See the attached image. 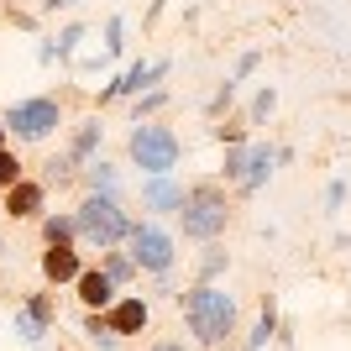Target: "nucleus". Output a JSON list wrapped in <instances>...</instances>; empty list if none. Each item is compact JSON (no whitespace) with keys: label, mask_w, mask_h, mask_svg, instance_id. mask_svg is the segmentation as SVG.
Listing matches in <instances>:
<instances>
[{"label":"nucleus","mask_w":351,"mask_h":351,"mask_svg":"<svg viewBox=\"0 0 351 351\" xmlns=\"http://www.w3.org/2000/svg\"><path fill=\"white\" fill-rule=\"evenodd\" d=\"M136 273V263H132V252H126V257H105V278L110 283H126Z\"/></svg>","instance_id":"412c9836"},{"label":"nucleus","mask_w":351,"mask_h":351,"mask_svg":"<svg viewBox=\"0 0 351 351\" xmlns=\"http://www.w3.org/2000/svg\"><path fill=\"white\" fill-rule=\"evenodd\" d=\"M89 184H95V194H116V168H110V162H95V168H89Z\"/></svg>","instance_id":"aec40b11"},{"label":"nucleus","mask_w":351,"mask_h":351,"mask_svg":"<svg viewBox=\"0 0 351 351\" xmlns=\"http://www.w3.org/2000/svg\"><path fill=\"white\" fill-rule=\"evenodd\" d=\"M168 73V63H132V69L121 73L116 84L105 89V100H121V95H142V84H152V79H162Z\"/></svg>","instance_id":"1a4fd4ad"},{"label":"nucleus","mask_w":351,"mask_h":351,"mask_svg":"<svg viewBox=\"0 0 351 351\" xmlns=\"http://www.w3.org/2000/svg\"><path fill=\"white\" fill-rule=\"evenodd\" d=\"M126 152H132V162L142 168L147 178L152 173H173L178 158H184V147H178L173 126H158V121H136L132 142H126Z\"/></svg>","instance_id":"20e7f679"},{"label":"nucleus","mask_w":351,"mask_h":351,"mask_svg":"<svg viewBox=\"0 0 351 351\" xmlns=\"http://www.w3.org/2000/svg\"><path fill=\"white\" fill-rule=\"evenodd\" d=\"M43 278L47 283H79V252L73 247H53L43 257Z\"/></svg>","instance_id":"ddd939ff"},{"label":"nucleus","mask_w":351,"mask_h":351,"mask_svg":"<svg viewBox=\"0 0 351 351\" xmlns=\"http://www.w3.org/2000/svg\"><path fill=\"white\" fill-rule=\"evenodd\" d=\"M105 325H110L116 336H136V330H147V304L142 299H121V304L105 309Z\"/></svg>","instance_id":"9b49d317"},{"label":"nucleus","mask_w":351,"mask_h":351,"mask_svg":"<svg viewBox=\"0 0 351 351\" xmlns=\"http://www.w3.org/2000/svg\"><path fill=\"white\" fill-rule=\"evenodd\" d=\"M178 304H184V320H189V330H194V341H199V346H226V341L236 336L241 309H236V299H231L226 289L199 283V289L178 293Z\"/></svg>","instance_id":"f257e3e1"},{"label":"nucleus","mask_w":351,"mask_h":351,"mask_svg":"<svg viewBox=\"0 0 351 351\" xmlns=\"http://www.w3.org/2000/svg\"><path fill=\"white\" fill-rule=\"evenodd\" d=\"M43 184H32V178H21V184H11L5 189V215H16V220H32L37 210H43Z\"/></svg>","instance_id":"9d476101"},{"label":"nucleus","mask_w":351,"mask_h":351,"mask_svg":"<svg viewBox=\"0 0 351 351\" xmlns=\"http://www.w3.org/2000/svg\"><path fill=\"white\" fill-rule=\"evenodd\" d=\"M152 351H189V346H184V341H158Z\"/></svg>","instance_id":"c85d7f7f"},{"label":"nucleus","mask_w":351,"mask_h":351,"mask_svg":"<svg viewBox=\"0 0 351 351\" xmlns=\"http://www.w3.org/2000/svg\"><path fill=\"white\" fill-rule=\"evenodd\" d=\"M0 147H5V121H0Z\"/></svg>","instance_id":"7c9ffc66"},{"label":"nucleus","mask_w":351,"mask_h":351,"mask_svg":"<svg viewBox=\"0 0 351 351\" xmlns=\"http://www.w3.org/2000/svg\"><path fill=\"white\" fill-rule=\"evenodd\" d=\"M162 100H168V95H162V89H152V95H147V100L136 105V121H142V116H152V110H162Z\"/></svg>","instance_id":"393cba45"},{"label":"nucleus","mask_w":351,"mask_h":351,"mask_svg":"<svg viewBox=\"0 0 351 351\" xmlns=\"http://www.w3.org/2000/svg\"><path fill=\"white\" fill-rule=\"evenodd\" d=\"M58 121H63L58 100H21L5 110V132H16L21 142H43V136L58 132Z\"/></svg>","instance_id":"39448f33"},{"label":"nucleus","mask_w":351,"mask_h":351,"mask_svg":"<svg viewBox=\"0 0 351 351\" xmlns=\"http://www.w3.org/2000/svg\"><path fill=\"white\" fill-rule=\"evenodd\" d=\"M43 236H47V247H69L73 236H79V220H73V215H47Z\"/></svg>","instance_id":"f3484780"},{"label":"nucleus","mask_w":351,"mask_h":351,"mask_svg":"<svg viewBox=\"0 0 351 351\" xmlns=\"http://www.w3.org/2000/svg\"><path fill=\"white\" fill-rule=\"evenodd\" d=\"M121 37H126V27H121V16H116V21H110V43H105V47H110V53H121V47H126Z\"/></svg>","instance_id":"bb28decb"},{"label":"nucleus","mask_w":351,"mask_h":351,"mask_svg":"<svg viewBox=\"0 0 351 351\" xmlns=\"http://www.w3.org/2000/svg\"><path fill=\"white\" fill-rule=\"evenodd\" d=\"M79 299H84L89 309H110V299H116V283L105 278V273H79Z\"/></svg>","instance_id":"4468645a"},{"label":"nucleus","mask_w":351,"mask_h":351,"mask_svg":"<svg viewBox=\"0 0 351 351\" xmlns=\"http://www.w3.org/2000/svg\"><path fill=\"white\" fill-rule=\"evenodd\" d=\"M220 273H226V252H220V247H210L205 257H199V283H215Z\"/></svg>","instance_id":"a211bd4d"},{"label":"nucleus","mask_w":351,"mask_h":351,"mask_svg":"<svg viewBox=\"0 0 351 351\" xmlns=\"http://www.w3.org/2000/svg\"><path fill=\"white\" fill-rule=\"evenodd\" d=\"M273 110H278V95H273V89H263V95L252 100V121H267Z\"/></svg>","instance_id":"5701e85b"},{"label":"nucleus","mask_w":351,"mask_h":351,"mask_svg":"<svg viewBox=\"0 0 351 351\" xmlns=\"http://www.w3.org/2000/svg\"><path fill=\"white\" fill-rule=\"evenodd\" d=\"M341 199H346V184H330V189H325V205L341 210Z\"/></svg>","instance_id":"cd10ccee"},{"label":"nucleus","mask_w":351,"mask_h":351,"mask_svg":"<svg viewBox=\"0 0 351 351\" xmlns=\"http://www.w3.org/2000/svg\"><path fill=\"white\" fill-rule=\"evenodd\" d=\"M273 336H278V309H273V299H263V320H257V330L247 336V351H263Z\"/></svg>","instance_id":"dca6fc26"},{"label":"nucleus","mask_w":351,"mask_h":351,"mask_svg":"<svg viewBox=\"0 0 351 351\" xmlns=\"http://www.w3.org/2000/svg\"><path fill=\"white\" fill-rule=\"evenodd\" d=\"M47 5H53V11H58V5H79V0H47Z\"/></svg>","instance_id":"c756f323"},{"label":"nucleus","mask_w":351,"mask_h":351,"mask_svg":"<svg viewBox=\"0 0 351 351\" xmlns=\"http://www.w3.org/2000/svg\"><path fill=\"white\" fill-rule=\"evenodd\" d=\"M220 173L231 178V184H241V173H247V142H241V147H226V168H220Z\"/></svg>","instance_id":"6ab92c4d"},{"label":"nucleus","mask_w":351,"mask_h":351,"mask_svg":"<svg viewBox=\"0 0 351 351\" xmlns=\"http://www.w3.org/2000/svg\"><path fill=\"white\" fill-rule=\"evenodd\" d=\"M95 147H100V121H84V126H79V136H73V147H69V158L53 162V173H69L73 162H84Z\"/></svg>","instance_id":"2eb2a0df"},{"label":"nucleus","mask_w":351,"mask_h":351,"mask_svg":"<svg viewBox=\"0 0 351 351\" xmlns=\"http://www.w3.org/2000/svg\"><path fill=\"white\" fill-rule=\"evenodd\" d=\"M47 320H53V299H47V293H32L27 304L16 309V336H21V341H32V346H43Z\"/></svg>","instance_id":"0eeeda50"},{"label":"nucleus","mask_w":351,"mask_h":351,"mask_svg":"<svg viewBox=\"0 0 351 351\" xmlns=\"http://www.w3.org/2000/svg\"><path fill=\"white\" fill-rule=\"evenodd\" d=\"M132 263L142 273H168L173 267V236L162 231V226H132Z\"/></svg>","instance_id":"423d86ee"},{"label":"nucleus","mask_w":351,"mask_h":351,"mask_svg":"<svg viewBox=\"0 0 351 351\" xmlns=\"http://www.w3.org/2000/svg\"><path fill=\"white\" fill-rule=\"evenodd\" d=\"M73 220H79V236H84L89 247H100V252H110L116 241L132 236V220H126V210L116 205V194H89L84 205L73 210Z\"/></svg>","instance_id":"7ed1b4c3"},{"label":"nucleus","mask_w":351,"mask_h":351,"mask_svg":"<svg viewBox=\"0 0 351 351\" xmlns=\"http://www.w3.org/2000/svg\"><path fill=\"white\" fill-rule=\"evenodd\" d=\"M142 199H147L152 210H178V205H184V189L173 184V173H152V178L142 184Z\"/></svg>","instance_id":"f8f14e48"},{"label":"nucleus","mask_w":351,"mask_h":351,"mask_svg":"<svg viewBox=\"0 0 351 351\" xmlns=\"http://www.w3.org/2000/svg\"><path fill=\"white\" fill-rule=\"evenodd\" d=\"M273 162H278V147L252 142L247 147V173H241V194H257V189H263L267 173H273Z\"/></svg>","instance_id":"6e6552de"},{"label":"nucleus","mask_w":351,"mask_h":351,"mask_svg":"<svg viewBox=\"0 0 351 351\" xmlns=\"http://www.w3.org/2000/svg\"><path fill=\"white\" fill-rule=\"evenodd\" d=\"M11 184H21V162H16L11 152L0 147V189H11Z\"/></svg>","instance_id":"4be33fe9"},{"label":"nucleus","mask_w":351,"mask_h":351,"mask_svg":"<svg viewBox=\"0 0 351 351\" xmlns=\"http://www.w3.org/2000/svg\"><path fill=\"white\" fill-rule=\"evenodd\" d=\"M231 100H236V79H226V84L215 89V100H210V116H220V110H226Z\"/></svg>","instance_id":"b1692460"},{"label":"nucleus","mask_w":351,"mask_h":351,"mask_svg":"<svg viewBox=\"0 0 351 351\" xmlns=\"http://www.w3.org/2000/svg\"><path fill=\"white\" fill-rule=\"evenodd\" d=\"M226 220H231V199H226L220 184H194V189H184V205H178V226H184V236H194V241H215V236L226 231Z\"/></svg>","instance_id":"f03ea898"},{"label":"nucleus","mask_w":351,"mask_h":351,"mask_svg":"<svg viewBox=\"0 0 351 351\" xmlns=\"http://www.w3.org/2000/svg\"><path fill=\"white\" fill-rule=\"evenodd\" d=\"M215 136H220L226 147H241V126H215Z\"/></svg>","instance_id":"a878e982"}]
</instances>
